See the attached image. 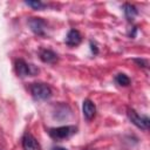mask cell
Masks as SVG:
<instances>
[{"mask_svg": "<svg viewBox=\"0 0 150 150\" xmlns=\"http://www.w3.org/2000/svg\"><path fill=\"white\" fill-rule=\"evenodd\" d=\"M128 117L131 121L132 124H135L137 128L143 129V130H148L149 129V117L148 116H142L139 114H137V111H135L134 109H128Z\"/></svg>", "mask_w": 150, "mask_h": 150, "instance_id": "cell-3", "label": "cell"}, {"mask_svg": "<svg viewBox=\"0 0 150 150\" xmlns=\"http://www.w3.org/2000/svg\"><path fill=\"white\" fill-rule=\"evenodd\" d=\"M52 150H68V149H66V148H62V146H54Z\"/></svg>", "mask_w": 150, "mask_h": 150, "instance_id": "cell-14", "label": "cell"}, {"mask_svg": "<svg viewBox=\"0 0 150 150\" xmlns=\"http://www.w3.org/2000/svg\"><path fill=\"white\" fill-rule=\"evenodd\" d=\"M15 71L19 76L23 77V76H28V75H34L38 70L32 64H28L22 59H19L15 61Z\"/></svg>", "mask_w": 150, "mask_h": 150, "instance_id": "cell-4", "label": "cell"}, {"mask_svg": "<svg viewBox=\"0 0 150 150\" xmlns=\"http://www.w3.org/2000/svg\"><path fill=\"white\" fill-rule=\"evenodd\" d=\"M60 114H62V120L67 118L68 115L70 114V109H69V107L66 105V104H60V105H57V107L55 108V111H54V117L57 118V116H59Z\"/></svg>", "mask_w": 150, "mask_h": 150, "instance_id": "cell-11", "label": "cell"}, {"mask_svg": "<svg viewBox=\"0 0 150 150\" xmlns=\"http://www.w3.org/2000/svg\"><path fill=\"white\" fill-rule=\"evenodd\" d=\"M76 130L77 129L74 125H62V127L49 129L48 134L54 139H66V138L73 136L76 132Z\"/></svg>", "mask_w": 150, "mask_h": 150, "instance_id": "cell-1", "label": "cell"}, {"mask_svg": "<svg viewBox=\"0 0 150 150\" xmlns=\"http://www.w3.org/2000/svg\"><path fill=\"white\" fill-rule=\"evenodd\" d=\"M115 81H116V83L117 84H120V86H123V87H127V86H129L130 84V79L125 75V74H117L116 76H115Z\"/></svg>", "mask_w": 150, "mask_h": 150, "instance_id": "cell-12", "label": "cell"}, {"mask_svg": "<svg viewBox=\"0 0 150 150\" xmlns=\"http://www.w3.org/2000/svg\"><path fill=\"white\" fill-rule=\"evenodd\" d=\"M123 12L125 14V18L129 21H132L135 19V16L137 15V9L135 6H132L131 4H124L123 5Z\"/></svg>", "mask_w": 150, "mask_h": 150, "instance_id": "cell-10", "label": "cell"}, {"mask_svg": "<svg viewBox=\"0 0 150 150\" xmlns=\"http://www.w3.org/2000/svg\"><path fill=\"white\" fill-rule=\"evenodd\" d=\"M82 111H83L84 117L88 121L93 120L95 117V114H96V107H95L94 102L90 101V100H88V98L84 100L83 101V104H82Z\"/></svg>", "mask_w": 150, "mask_h": 150, "instance_id": "cell-7", "label": "cell"}, {"mask_svg": "<svg viewBox=\"0 0 150 150\" xmlns=\"http://www.w3.org/2000/svg\"><path fill=\"white\" fill-rule=\"evenodd\" d=\"M46 21L41 18H30L28 20V26L30 27L32 32L36 35H43L46 30Z\"/></svg>", "mask_w": 150, "mask_h": 150, "instance_id": "cell-5", "label": "cell"}, {"mask_svg": "<svg viewBox=\"0 0 150 150\" xmlns=\"http://www.w3.org/2000/svg\"><path fill=\"white\" fill-rule=\"evenodd\" d=\"M27 6H30L32 8L34 9H42L45 7V5L41 2V1H26L25 2Z\"/></svg>", "mask_w": 150, "mask_h": 150, "instance_id": "cell-13", "label": "cell"}, {"mask_svg": "<svg viewBox=\"0 0 150 150\" xmlns=\"http://www.w3.org/2000/svg\"><path fill=\"white\" fill-rule=\"evenodd\" d=\"M22 148L25 150H41L39 142L30 134H25V136L22 137Z\"/></svg>", "mask_w": 150, "mask_h": 150, "instance_id": "cell-6", "label": "cell"}, {"mask_svg": "<svg viewBox=\"0 0 150 150\" xmlns=\"http://www.w3.org/2000/svg\"><path fill=\"white\" fill-rule=\"evenodd\" d=\"M81 41H82V36H81V33L77 29H70L68 32L67 36H66V40H64V42L70 47L80 45Z\"/></svg>", "mask_w": 150, "mask_h": 150, "instance_id": "cell-8", "label": "cell"}, {"mask_svg": "<svg viewBox=\"0 0 150 150\" xmlns=\"http://www.w3.org/2000/svg\"><path fill=\"white\" fill-rule=\"evenodd\" d=\"M30 93L38 101H46L52 96V89L46 83H33L30 86Z\"/></svg>", "mask_w": 150, "mask_h": 150, "instance_id": "cell-2", "label": "cell"}, {"mask_svg": "<svg viewBox=\"0 0 150 150\" xmlns=\"http://www.w3.org/2000/svg\"><path fill=\"white\" fill-rule=\"evenodd\" d=\"M40 59L45 63H55L57 61V55L50 49H41Z\"/></svg>", "mask_w": 150, "mask_h": 150, "instance_id": "cell-9", "label": "cell"}]
</instances>
